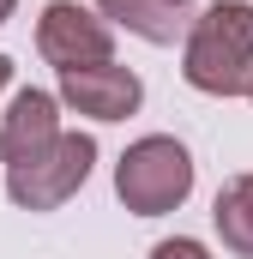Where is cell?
Wrapping results in <instances>:
<instances>
[{
	"label": "cell",
	"mask_w": 253,
	"mask_h": 259,
	"mask_svg": "<svg viewBox=\"0 0 253 259\" xmlns=\"http://www.w3.org/2000/svg\"><path fill=\"white\" fill-rule=\"evenodd\" d=\"M181 78L205 97H241L253 78V6L247 0H211L187 18L181 36Z\"/></svg>",
	"instance_id": "1"
},
{
	"label": "cell",
	"mask_w": 253,
	"mask_h": 259,
	"mask_svg": "<svg viewBox=\"0 0 253 259\" xmlns=\"http://www.w3.org/2000/svg\"><path fill=\"white\" fill-rule=\"evenodd\" d=\"M115 193L133 217H163V211H175L181 199L193 193V157L181 139H169V133H145V139H133L121 151V163H115Z\"/></svg>",
	"instance_id": "2"
},
{
	"label": "cell",
	"mask_w": 253,
	"mask_h": 259,
	"mask_svg": "<svg viewBox=\"0 0 253 259\" xmlns=\"http://www.w3.org/2000/svg\"><path fill=\"white\" fill-rule=\"evenodd\" d=\"M91 169H97V139L91 133H61L36 157L6 163V199L24 205V211H61L91 181Z\"/></svg>",
	"instance_id": "3"
},
{
	"label": "cell",
	"mask_w": 253,
	"mask_h": 259,
	"mask_svg": "<svg viewBox=\"0 0 253 259\" xmlns=\"http://www.w3.org/2000/svg\"><path fill=\"white\" fill-rule=\"evenodd\" d=\"M36 55L55 66V72L103 66V61H115V24H103L78 0H49L43 18H36Z\"/></svg>",
	"instance_id": "4"
},
{
	"label": "cell",
	"mask_w": 253,
	"mask_h": 259,
	"mask_svg": "<svg viewBox=\"0 0 253 259\" xmlns=\"http://www.w3.org/2000/svg\"><path fill=\"white\" fill-rule=\"evenodd\" d=\"M55 103L72 109V115H91V121H126L139 103H145V84H139V72L133 66H72L61 72V91H55Z\"/></svg>",
	"instance_id": "5"
},
{
	"label": "cell",
	"mask_w": 253,
	"mask_h": 259,
	"mask_svg": "<svg viewBox=\"0 0 253 259\" xmlns=\"http://www.w3.org/2000/svg\"><path fill=\"white\" fill-rule=\"evenodd\" d=\"M49 139H61V103H55V91L24 84V91L6 103V115H0V157H6V163H24V157H36Z\"/></svg>",
	"instance_id": "6"
},
{
	"label": "cell",
	"mask_w": 253,
	"mask_h": 259,
	"mask_svg": "<svg viewBox=\"0 0 253 259\" xmlns=\"http://www.w3.org/2000/svg\"><path fill=\"white\" fill-rule=\"evenodd\" d=\"M97 18L121 24L133 36L157 42V49H169V42L187 36V6H175V0H97Z\"/></svg>",
	"instance_id": "7"
},
{
	"label": "cell",
	"mask_w": 253,
	"mask_h": 259,
	"mask_svg": "<svg viewBox=\"0 0 253 259\" xmlns=\"http://www.w3.org/2000/svg\"><path fill=\"white\" fill-rule=\"evenodd\" d=\"M211 223H217V235H223L229 253L253 259V175L223 181V193H217V205H211Z\"/></svg>",
	"instance_id": "8"
},
{
	"label": "cell",
	"mask_w": 253,
	"mask_h": 259,
	"mask_svg": "<svg viewBox=\"0 0 253 259\" xmlns=\"http://www.w3.org/2000/svg\"><path fill=\"white\" fill-rule=\"evenodd\" d=\"M151 259H211L205 253V241H193V235H169V241H157Z\"/></svg>",
	"instance_id": "9"
},
{
	"label": "cell",
	"mask_w": 253,
	"mask_h": 259,
	"mask_svg": "<svg viewBox=\"0 0 253 259\" xmlns=\"http://www.w3.org/2000/svg\"><path fill=\"white\" fill-rule=\"evenodd\" d=\"M6 84H12V61L0 55V91H6Z\"/></svg>",
	"instance_id": "10"
},
{
	"label": "cell",
	"mask_w": 253,
	"mask_h": 259,
	"mask_svg": "<svg viewBox=\"0 0 253 259\" xmlns=\"http://www.w3.org/2000/svg\"><path fill=\"white\" fill-rule=\"evenodd\" d=\"M12 12H18V0H0V24H6V18H12Z\"/></svg>",
	"instance_id": "11"
},
{
	"label": "cell",
	"mask_w": 253,
	"mask_h": 259,
	"mask_svg": "<svg viewBox=\"0 0 253 259\" xmlns=\"http://www.w3.org/2000/svg\"><path fill=\"white\" fill-rule=\"evenodd\" d=\"M241 97H247V103H253V78H247V91H241Z\"/></svg>",
	"instance_id": "12"
},
{
	"label": "cell",
	"mask_w": 253,
	"mask_h": 259,
	"mask_svg": "<svg viewBox=\"0 0 253 259\" xmlns=\"http://www.w3.org/2000/svg\"><path fill=\"white\" fill-rule=\"evenodd\" d=\"M175 6H187V0H175Z\"/></svg>",
	"instance_id": "13"
}]
</instances>
